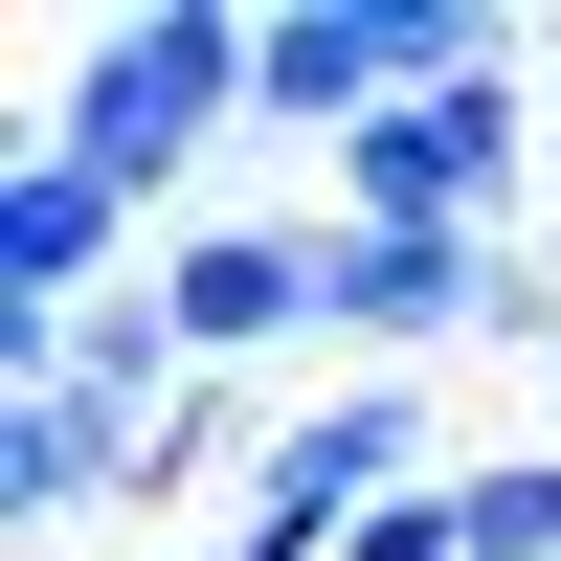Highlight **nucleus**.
I'll list each match as a JSON object with an SVG mask.
<instances>
[{
    "mask_svg": "<svg viewBox=\"0 0 561 561\" xmlns=\"http://www.w3.org/2000/svg\"><path fill=\"white\" fill-rule=\"evenodd\" d=\"M23 382H0V517L23 539H90L113 494H158V427H180V382L203 359L158 337V270H135L90 337H0Z\"/></svg>",
    "mask_w": 561,
    "mask_h": 561,
    "instance_id": "obj_1",
    "label": "nucleus"
},
{
    "mask_svg": "<svg viewBox=\"0 0 561 561\" xmlns=\"http://www.w3.org/2000/svg\"><path fill=\"white\" fill-rule=\"evenodd\" d=\"M248 135V0H135V23H68V90H45V158H90L135 225Z\"/></svg>",
    "mask_w": 561,
    "mask_h": 561,
    "instance_id": "obj_2",
    "label": "nucleus"
},
{
    "mask_svg": "<svg viewBox=\"0 0 561 561\" xmlns=\"http://www.w3.org/2000/svg\"><path fill=\"white\" fill-rule=\"evenodd\" d=\"M517 203H539L517 68H449V90H404L382 135H337V225H517Z\"/></svg>",
    "mask_w": 561,
    "mask_h": 561,
    "instance_id": "obj_3",
    "label": "nucleus"
},
{
    "mask_svg": "<svg viewBox=\"0 0 561 561\" xmlns=\"http://www.w3.org/2000/svg\"><path fill=\"white\" fill-rule=\"evenodd\" d=\"M427 472H449V449H427V404H404V382H314L293 449H270V494H248L225 539H248V561H337L382 494H427Z\"/></svg>",
    "mask_w": 561,
    "mask_h": 561,
    "instance_id": "obj_4",
    "label": "nucleus"
},
{
    "mask_svg": "<svg viewBox=\"0 0 561 561\" xmlns=\"http://www.w3.org/2000/svg\"><path fill=\"white\" fill-rule=\"evenodd\" d=\"M158 337L203 359V382H270V359L314 337V225H270V203L158 225Z\"/></svg>",
    "mask_w": 561,
    "mask_h": 561,
    "instance_id": "obj_5",
    "label": "nucleus"
},
{
    "mask_svg": "<svg viewBox=\"0 0 561 561\" xmlns=\"http://www.w3.org/2000/svg\"><path fill=\"white\" fill-rule=\"evenodd\" d=\"M135 270H158V248H135V203H113L90 158H45V135H23V180H0V337H90Z\"/></svg>",
    "mask_w": 561,
    "mask_h": 561,
    "instance_id": "obj_6",
    "label": "nucleus"
},
{
    "mask_svg": "<svg viewBox=\"0 0 561 561\" xmlns=\"http://www.w3.org/2000/svg\"><path fill=\"white\" fill-rule=\"evenodd\" d=\"M270 449H293V404H270V382H180L158 494H270Z\"/></svg>",
    "mask_w": 561,
    "mask_h": 561,
    "instance_id": "obj_7",
    "label": "nucleus"
},
{
    "mask_svg": "<svg viewBox=\"0 0 561 561\" xmlns=\"http://www.w3.org/2000/svg\"><path fill=\"white\" fill-rule=\"evenodd\" d=\"M449 517H472V561H561V449H472Z\"/></svg>",
    "mask_w": 561,
    "mask_h": 561,
    "instance_id": "obj_8",
    "label": "nucleus"
},
{
    "mask_svg": "<svg viewBox=\"0 0 561 561\" xmlns=\"http://www.w3.org/2000/svg\"><path fill=\"white\" fill-rule=\"evenodd\" d=\"M180 561H248V539H180Z\"/></svg>",
    "mask_w": 561,
    "mask_h": 561,
    "instance_id": "obj_9",
    "label": "nucleus"
},
{
    "mask_svg": "<svg viewBox=\"0 0 561 561\" xmlns=\"http://www.w3.org/2000/svg\"><path fill=\"white\" fill-rule=\"evenodd\" d=\"M539 270H561V203H539Z\"/></svg>",
    "mask_w": 561,
    "mask_h": 561,
    "instance_id": "obj_10",
    "label": "nucleus"
}]
</instances>
